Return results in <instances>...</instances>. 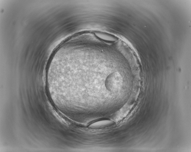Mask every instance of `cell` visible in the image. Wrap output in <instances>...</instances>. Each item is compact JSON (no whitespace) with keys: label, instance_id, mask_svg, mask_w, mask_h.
<instances>
[{"label":"cell","instance_id":"cell-1","mask_svg":"<svg viewBox=\"0 0 191 152\" xmlns=\"http://www.w3.org/2000/svg\"><path fill=\"white\" fill-rule=\"evenodd\" d=\"M112 122L109 120H103L96 122L92 124L89 127L92 128H97L105 126L112 124Z\"/></svg>","mask_w":191,"mask_h":152}]
</instances>
